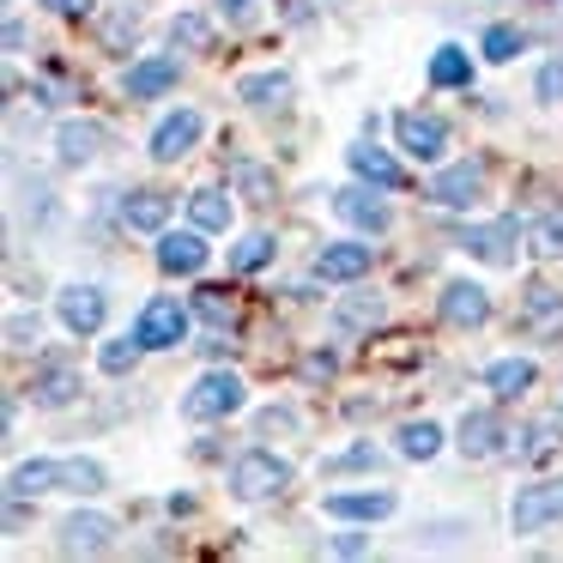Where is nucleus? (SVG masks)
<instances>
[{
	"instance_id": "obj_1",
	"label": "nucleus",
	"mask_w": 563,
	"mask_h": 563,
	"mask_svg": "<svg viewBox=\"0 0 563 563\" xmlns=\"http://www.w3.org/2000/svg\"><path fill=\"white\" fill-rule=\"evenodd\" d=\"M243 400H249V388H243L236 369H207V376L183 394V418H195V424H219V418L243 412Z\"/></svg>"
},
{
	"instance_id": "obj_2",
	"label": "nucleus",
	"mask_w": 563,
	"mask_h": 563,
	"mask_svg": "<svg viewBox=\"0 0 563 563\" xmlns=\"http://www.w3.org/2000/svg\"><path fill=\"white\" fill-rule=\"evenodd\" d=\"M291 485V461H279L273 449H249L231 461V497L236 503H267Z\"/></svg>"
},
{
	"instance_id": "obj_3",
	"label": "nucleus",
	"mask_w": 563,
	"mask_h": 563,
	"mask_svg": "<svg viewBox=\"0 0 563 563\" xmlns=\"http://www.w3.org/2000/svg\"><path fill=\"white\" fill-rule=\"evenodd\" d=\"M563 521V478H527L509 497V533H539V527Z\"/></svg>"
},
{
	"instance_id": "obj_4",
	"label": "nucleus",
	"mask_w": 563,
	"mask_h": 563,
	"mask_svg": "<svg viewBox=\"0 0 563 563\" xmlns=\"http://www.w3.org/2000/svg\"><path fill=\"white\" fill-rule=\"evenodd\" d=\"M394 146L412 164H437L442 152H449V122H442L437 110H400L394 115Z\"/></svg>"
},
{
	"instance_id": "obj_5",
	"label": "nucleus",
	"mask_w": 563,
	"mask_h": 563,
	"mask_svg": "<svg viewBox=\"0 0 563 563\" xmlns=\"http://www.w3.org/2000/svg\"><path fill=\"white\" fill-rule=\"evenodd\" d=\"M55 316H62V328L74 333V340H91V333H103V321H110V291H103V285H62Z\"/></svg>"
},
{
	"instance_id": "obj_6",
	"label": "nucleus",
	"mask_w": 563,
	"mask_h": 563,
	"mask_svg": "<svg viewBox=\"0 0 563 563\" xmlns=\"http://www.w3.org/2000/svg\"><path fill=\"white\" fill-rule=\"evenodd\" d=\"M134 340L146 345V352H176V345H188V309L176 303V297H152L134 321Z\"/></svg>"
},
{
	"instance_id": "obj_7",
	"label": "nucleus",
	"mask_w": 563,
	"mask_h": 563,
	"mask_svg": "<svg viewBox=\"0 0 563 563\" xmlns=\"http://www.w3.org/2000/svg\"><path fill=\"white\" fill-rule=\"evenodd\" d=\"M424 195L437 200V207H449V212H473L478 200H485V158H466V164H449V170H437Z\"/></svg>"
},
{
	"instance_id": "obj_8",
	"label": "nucleus",
	"mask_w": 563,
	"mask_h": 563,
	"mask_svg": "<svg viewBox=\"0 0 563 563\" xmlns=\"http://www.w3.org/2000/svg\"><path fill=\"white\" fill-rule=\"evenodd\" d=\"M79 400V364L67 352H49L37 369H31V406L43 412H62V406Z\"/></svg>"
},
{
	"instance_id": "obj_9",
	"label": "nucleus",
	"mask_w": 563,
	"mask_h": 563,
	"mask_svg": "<svg viewBox=\"0 0 563 563\" xmlns=\"http://www.w3.org/2000/svg\"><path fill=\"white\" fill-rule=\"evenodd\" d=\"M521 236H527V224L515 219H490V224H466V255H478V261H490V267H515V255H521Z\"/></svg>"
},
{
	"instance_id": "obj_10",
	"label": "nucleus",
	"mask_w": 563,
	"mask_h": 563,
	"mask_svg": "<svg viewBox=\"0 0 563 563\" xmlns=\"http://www.w3.org/2000/svg\"><path fill=\"white\" fill-rule=\"evenodd\" d=\"M115 545V521L98 509H74L62 527H55V551H67V558H98V551Z\"/></svg>"
},
{
	"instance_id": "obj_11",
	"label": "nucleus",
	"mask_w": 563,
	"mask_h": 563,
	"mask_svg": "<svg viewBox=\"0 0 563 563\" xmlns=\"http://www.w3.org/2000/svg\"><path fill=\"white\" fill-rule=\"evenodd\" d=\"M369 267H376L369 236H364V243H321L316 249V273L328 285H357V279H369Z\"/></svg>"
},
{
	"instance_id": "obj_12",
	"label": "nucleus",
	"mask_w": 563,
	"mask_h": 563,
	"mask_svg": "<svg viewBox=\"0 0 563 563\" xmlns=\"http://www.w3.org/2000/svg\"><path fill=\"white\" fill-rule=\"evenodd\" d=\"M388 188H376V195H369V188H333V212H340L345 224H352V231H364V236H382L394 224V212H388Z\"/></svg>"
},
{
	"instance_id": "obj_13",
	"label": "nucleus",
	"mask_w": 563,
	"mask_h": 563,
	"mask_svg": "<svg viewBox=\"0 0 563 563\" xmlns=\"http://www.w3.org/2000/svg\"><path fill=\"white\" fill-rule=\"evenodd\" d=\"M200 134H207V115H200V110H176V115H164V122L152 128V158H158V164L188 158V152L200 146Z\"/></svg>"
},
{
	"instance_id": "obj_14",
	"label": "nucleus",
	"mask_w": 563,
	"mask_h": 563,
	"mask_svg": "<svg viewBox=\"0 0 563 563\" xmlns=\"http://www.w3.org/2000/svg\"><path fill=\"white\" fill-rule=\"evenodd\" d=\"M437 309H442L449 328H485V321H490V291L478 279H449V285H442V297H437Z\"/></svg>"
},
{
	"instance_id": "obj_15",
	"label": "nucleus",
	"mask_w": 563,
	"mask_h": 563,
	"mask_svg": "<svg viewBox=\"0 0 563 563\" xmlns=\"http://www.w3.org/2000/svg\"><path fill=\"white\" fill-rule=\"evenodd\" d=\"M400 509V497L394 490H328L321 497V515H333V521H388V515Z\"/></svg>"
},
{
	"instance_id": "obj_16",
	"label": "nucleus",
	"mask_w": 563,
	"mask_h": 563,
	"mask_svg": "<svg viewBox=\"0 0 563 563\" xmlns=\"http://www.w3.org/2000/svg\"><path fill=\"white\" fill-rule=\"evenodd\" d=\"M503 418L490 412V406H473V412H461V424H454V449L466 454V461H490V454L503 449Z\"/></svg>"
},
{
	"instance_id": "obj_17",
	"label": "nucleus",
	"mask_w": 563,
	"mask_h": 563,
	"mask_svg": "<svg viewBox=\"0 0 563 563\" xmlns=\"http://www.w3.org/2000/svg\"><path fill=\"white\" fill-rule=\"evenodd\" d=\"M103 122H74L67 115L62 128H55V164H67V170H86V164H98V152H103Z\"/></svg>"
},
{
	"instance_id": "obj_18",
	"label": "nucleus",
	"mask_w": 563,
	"mask_h": 563,
	"mask_svg": "<svg viewBox=\"0 0 563 563\" xmlns=\"http://www.w3.org/2000/svg\"><path fill=\"white\" fill-rule=\"evenodd\" d=\"M200 236H207L200 224L195 231H158V273H170V279L183 273L188 279V273L207 267V243H200Z\"/></svg>"
},
{
	"instance_id": "obj_19",
	"label": "nucleus",
	"mask_w": 563,
	"mask_h": 563,
	"mask_svg": "<svg viewBox=\"0 0 563 563\" xmlns=\"http://www.w3.org/2000/svg\"><path fill=\"white\" fill-rule=\"evenodd\" d=\"M345 164H352V176H357V183H369V188H388V195H400V188H406V170L382 146H369V140L345 152Z\"/></svg>"
},
{
	"instance_id": "obj_20",
	"label": "nucleus",
	"mask_w": 563,
	"mask_h": 563,
	"mask_svg": "<svg viewBox=\"0 0 563 563\" xmlns=\"http://www.w3.org/2000/svg\"><path fill=\"white\" fill-rule=\"evenodd\" d=\"M521 328H533L545 345L563 340V291H551V285H533L521 303Z\"/></svg>"
},
{
	"instance_id": "obj_21",
	"label": "nucleus",
	"mask_w": 563,
	"mask_h": 563,
	"mask_svg": "<svg viewBox=\"0 0 563 563\" xmlns=\"http://www.w3.org/2000/svg\"><path fill=\"white\" fill-rule=\"evenodd\" d=\"M122 224L140 236H158L164 224H170V195H158V188H134V195H122Z\"/></svg>"
},
{
	"instance_id": "obj_22",
	"label": "nucleus",
	"mask_w": 563,
	"mask_h": 563,
	"mask_svg": "<svg viewBox=\"0 0 563 563\" xmlns=\"http://www.w3.org/2000/svg\"><path fill=\"white\" fill-rule=\"evenodd\" d=\"M236 98H243L249 110H285V103H291V74H279V67L243 74L236 79Z\"/></svg>"
},
{
	"instance_id": "obj_23",
	"label": "nucleus",
	"mask_w": 563,
	"mask_h": 563,
	"mask_svg": "<svg viewBox=\"0 0 563 563\" xmlns=\"http://www.w3.org/2000/svg\"><path fill=\"white\" fill-rule=\"evenodd\" d=\"M43 490H62V461L55 454H37V461H19L13 478H7V497H43Z\"/></svg>"
},
{
	"instance_id": "obj_24",
	"label": "nucleus",
	"mask_w": 563,
	"mask_h": 563,
	"mask_svg": "<svg viewBox=\"0 0 563 563\" xmlns=\"http://www.w3.org/2000/svg\"><path fill=\"white\" fill-rule=\"evenodd\" d=\"M170 86H176V62H170V55H146V62H134L122 74L128 98H164Z\"/></svg>"
},
{
	"instance_id": "obj_25",
	"label": "nucleus",
	"mask_w": 563,
	"mask_h": 563,
	"mask_svg": "<svg viewBox=\"0 0 563 563\" xmlns=\"http://www.w3.org/2000/svg\"><path fill=\"white\" fill-rule=\"evenodd\" d=\"M533 382H539L533 357H497V364H485V388L497 394V400H521Z\"/></svg>"
},
{
	"instance_id": "obj_26",
	"label": "nucleus",
	"mask_w": 563,
	"mask_h": 563,
	"mask_svg": "<svg viewBox=\"0 0 563 563\" xmlns=\"http://www.w3.org/2000/svg\"><path fill=\"white\" fill-rule=\"evenodd\" d=\"M382 321H388V303L369 297V291H352V297L333 303V333H369V328H382Z\"/></svg>"
},
{
	"instance_id": "obj_27",
	"label": "nucleus",
	"mask_w": 563,
	"mask_h": 563,
	"mask_svg": "<svg viewBox=\"0 0 563 563\" xmlns=\"http://www.w3.org/2000/svg\"><path fill=\"white\" fill-rule=\"evenodd\" d=\"M430 86H442V91L473 86V55H466L461 43H437V49H430Z\"/></svg>"
},
{
	"instance_id": "obj_28",
	"label": "nucleus",
	"mask_w": 563,
	"mask_h": 563,
	"mask_svg": "<svg viewBox=\"0 0 563 563\" xmlns=\"http://www.w3.org/2000/svg\"><path fill=\"white\" fill-rule=\"evenodd\" d=\"M236 207L219 195V188H195L188 195V224H200V231H231Z\"/></svg>"
},
{
	"instance_id": "obj_29",
	"label": "nucleus",
	"mask_w": 563,
	"mask_h": 563,
	"mask_svg": "<svg viewBox=\"0 0 563 563\" xmlns=\"http://www.w3.org/2000/svg\"><path fill=\"white\" fill-rule=\"evenodd\" d=\"M103 485H110L103 461H91V454H67L62 461V490H74V497H98Z\"/></svg>"
},
{
	"instance_id": "obj_30",
	"label": "nucleus",
	"mask_w": 563,
	"mask_h": 563,
	"mask_svg": "<svg viewBox=\"0 0 563 563\" xmlns=\"http://www.w3.org/2000/svg\"><path fill=\"white\" fill-rule=\"evenodd\" d=\"M231 183H236V195H243V200H255V207H267V200L279 195L273 170H267V164H255V158H236V164H231Z\"/></svg>"
},
{
	"instance_id": "obj_31",
	"label": "nucleus",
	"mask_w": 563,
	"mask_h": 563,
	"mask_svg": "<svg viewBox=\"0 0 563 563\" xmlns=\"http://www.w3.org/2000/svg\"><path fill=\"white\" fill-rule=\"evenodd\" d=\"M437 449H442L437 418H412V424H400V454L406 461H437Z\"/></svg>"
},
{
	"instance_id": "obj_32",
	"label": "nucleus",
	"mask_w": 563,
	"mask_h": 563,
	"mask_svg": "<svg viewBox=\"0 0 563 563\" xmlns=\"http://www.w3.org/2000/svg\"><path fill=\"white\" fill-rule=\"evenodd\" d=\"M478 49H485V62H497V67H509L515 55L527 49V31L521 25H490L485 37H478Z\"/></svg>"
},
{
	"instance_id": "obj_33",
	"label": "nucleus",
	"mask_w": 563,
	"mask_h": 563,
	"mask_svg": "<svg viewBox=\"0 0 563 563\" xmlns=\"http://www.w3.org/2000/svg\"><path fill=\"white\" fill-rule=\"evenodd\" d=\"M273 255H279V243H273L267 231H249L243 243L231 249V267H236V273H255V267H267Z\"/></svg>"
},
{
	"instance_id": "obj_34",
	"label": "nucleus",
	"mask_w": 563,
	"mask_h": 563,
	"mask_svg": "<svg viewBox=\"0 0 563 563\" xmlns=\"http://www.w3.org/2000/svg\"><path fill=\"white\" fill-rule=\"evenodd\" d=\"M558 418H563V412H558ZM558 418H539V424H521V430L509 437V449L521 454V461H539V454H545L551 442H558V437H551V430H558Z\"/></svg>"
},
{
	"instance_id": "obj_35",
	"label": "nucleus",
	"mask_w": 563,
	"mask_h": 563,
	"mask_svg": "<svg viewBox=\"0 0 563 563\" xmlns=\"http://www.w3.org/2000/svg\"><path fill=\"white\" fill-rule=\"evenodd\" d=\"M376 466H382V454L369 449V442H352V449L328 454V461H321V473H376Z\"/></svg>"
},
{
	"instance_id": "obj_36",
	"label": "nucleus",
	"mask_w": 563,
	"mask_h": 563,
	"mask_svg": "<svg viewBox=\"0 0 563 563\" xmlns=\"http://www.w3.org/2000/svg\"><path fill=\"white\" fill-rule=\"evenodd\" d=\"M140 352H146V345H140V340H103V352H98L103 376H134Z\"/></svg>"
},
{
	"instance_id": "obj_37",
	"label": "nucleus",
	"mask_w": 563,
	"mask_h": 563,
	"mask_svg": "<svg viewBox=\"0 0 563 563\" xmlns=\"http://www.w3.org/2000/svg\"><path fill=\"white\" fill-rule=\"evenodd\" d=\"M170 43H183V49H207V43H212V19L176 13V19H170Z\"/></svg>"
},
{
	"instance_id": "obj_38",
	"label": "nucleus",
	"mask_w": 563,
	"mask_h": 563,
	"mask_svg": "<svg viewBox=\"0 0 563 563\" xmlns=\"http://www.w3.org/2000/svg\"><path fill=\"white\" fill-rule=\"evenodd\" d=\"M195 309H200V321H212L219 333H231V328H236V303H231V297H219V291H200V297H195Z\"/></svg>"
},
{
	"instance_id": "obj_39",
	"label": "nucleus",
	"mask_w": 563,
	"mask_h": 563,
	"mask_svg": "<svg viewBox=\"0 0 563 563\" xmlns=\"http://www.w3.org/2000/svg\"><path fill=\"white\" fill-rule=\"evenodd\" d=\"M533 249L545 261H563V212H545V219L533 224Z\"/></svg>"
},
{
	"instance_id": "obj_40",
	"label": "nucleus",
	"mask_w": 563,
	"mask_h": 563,
	"mask_svg": "<svg viewBox=\"0 0 563 563\" xmlns=\"http://www.w3.org/2000/svg\"><path fill=\"white\" fill-rule=\"evenodd\" d=\"M473 521H424L418 527V545H466Z\"/></svg>"
},
{
	"instance_id": "obj_41",
	"label": "nucleus",
	"mask_w": 563,
	"mask_h": 563,
	"mask_svg": "<svg viewBox=\"0 0 563 563\" xmlns=\"http://www.w3.org/2000/svg\"><path fill=\"white\" fill-rule=\"evenodd\" d=\"M37 333H43V321L25 316V309H13V316H7V352H25V345H37Z\"/></svg>"
},
{
	"instance_id": "obj_42",
	"label": "nucleus",
	"mask_w": 563,
	"mask_h": 563,
	"mask_svg": "<svg viewBox=\"0 0 563 563\" xmlns=\"http://www.w3.org/2000/svg\"><path fill=\"white\" fill-rule=\"evenodd\" d=\"M533 91H539V103H563V55H551V62L539 67Z\"/></svg>"
},
{
	"instance_id": "obj_43",
	"label": "nucleus",
	"mask_w": 563,
	"mask_h": 563,
	"mask_svg": "<svg viewBox=\"0 0 563 563\" xmlns=\"http://www.w3.org/2000/svg\"><path fill=\"white\" fill-rule=\"evenodd\" d=\"M219 13H224V25H236V31H255V25H261V7H255V0H219Z\"/></svg>"
},
{
	"instance_id": "obj_44",
	"label": "nucleus",
	"mask_w": 563,
	"mask_h": 563,
	"mask_svg": "<svg viewBox=\"0 0 563 563\" xmlns=\"http://www.w3.org/2000/svg\"><path fill=\"white\" fill-rule=\"evenodd\" d=\"M255 424H261V437H273V430H297V412L291 406H261Z\"/></svg>"
},
{
	"instance_id": "obj_45",
	"label": "nucleus",
	"mask_w": 563,
	"mask_h": 563,
	"mask_svg": "<svg viewBox=\"0 0 563 563\" xmlns=\"http://www.w3.org/2000/svg\"><path fill=\"white\" fill-rule=\"evenodd\" d=\"M279 13L291 19V25H303V19H316V13H321V0H279Z\"/></svg>"
},
{
	"instance_id": "obj_46",
	"label": "nucleus",
	"mask_w": 563,
	"mask_h": 563,
	"mask_svg": "<svg viewBox=\"0 0 563 563\" xmlns=\"http://www.w3.org/2000/svg\"><path fill=\"white\" fill-rule=\"evenodd\" d=\"M328 376H333V357L328 352H309L303 357V382H328Z\"/></svg>"
},
{
	"instance_id": "obj_47",
	"label": "nucleus",
	"mask_w": 563,
	"mask_h": 563,
	"mask_svg": "<svg viewBox=\"0 0 563 563\" xmlns=\"http://www.w3.org/2000/svg\"><path fill=\"white\" fill-rule=\"evenodd\" d=\"M43 7H49V13H62V19H86L98 0H43Z\"/></svg>"
},
{
	"instance_id": "obj_48",
	"label": "nucleus",
	"mask_w": 563,
	"mask_h": 563,
	"mask_svg": "<svg viewBox=\"0 0 563 563\" xmlns=\"http://www.w3.org/2000/svg\"><path fill=\"white\" fill-rule=\"evenodd\" d=\"M333 551H340V558H364V551H369V533H340V539H333Z\"/></svg>"
},
{
	"instance_id": "obj_49",
	"label": "nucleus",
	"mask_w": 563,
	"mask_h": 563,
	"mask_svg": "<svg viewBox=\"0 0 563 563\" xmlns=\"http://www.w3.org/2000/svg\"><path fill=\"white\" fill-rule=\"evenodd\" d=\"M7 49H13V55L25 49V25H19V19H7Z\"/></svg>"
},
{
	"instance_id": "obj_50",
	"label": "nucleus",
	"mask_w": 563,
	"mask_h": 563,
	"mask_svg": "<svg viewBox=\"0 0 563 563\" xmlns=\"http://www.w3.org/2000/svg\"><path fill=\"white\" fill-rule=\"evenodd\" d=\"M558 412H563V400H558Z\"/></svg>"
}]
</instances>
